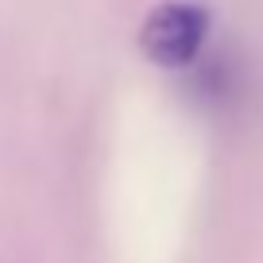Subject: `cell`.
Instances as JSON below:
<instances>
[{
    "instance_id": "6da1fadb",
    "label": "cell",
    "mask_w": 263,
    "mask_h": 263,
    "mask_svg": "<svg viewBox=\"0 0 263 263\" xmlns=\"http://www.w3.org/2000/svg\"><path fill=\"white\" fill-rule=\"evenodd\" d=\"M205 31H209V12L197 8V4H163L159 12H151V20L143 24V50L147 58L163 66H186L190 58L201 50L205 43Z\"/></svg>"
}]
</instances>
